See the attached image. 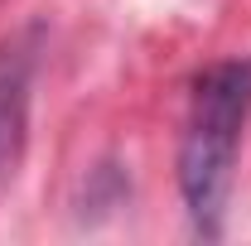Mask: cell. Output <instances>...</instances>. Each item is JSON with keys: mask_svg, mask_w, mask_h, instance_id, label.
<instances>
[{"mask_svg": "<svg viewBox=\"0 0 251 246\" xmlns=\"http://www.w3.org/2000/svg\"><path fill=\"white\" fill-rule=\"evenodd\" d=\"M247 121H251V58H222L203 68L188 87V111L184 130H179V193L193 217V232L208 242L222 237Z\"/></svg>", "mask_w": 251, "mask_h": 246, "instance_id": "obj_1", "label": "cell"}, {"mask_svg": "<svg viewBox=\"0 0 251 246\" xmlns=\"http://www.w3.org/2000/svg\"><path fill=\"white\" fill-rule=\"evenodd\" d=\"M39 68V29L0 39V184L15 174L29 140V97Z\"/></svg>", "mask_w": 251, "mask_h": 246, "instance_id": "obj_2", "label": "cell"}]
</instances>
